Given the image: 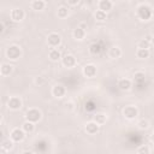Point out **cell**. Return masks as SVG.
<instances>
[{"mask_svg":"<svg viewBox=\"0 0 154 154\" xmlns=\"http://www.w3.org/2000/svg\"><path fill=\"white\" fill-rule=\"evenodd\" d=\"M136 14L137 17L141 19V20H149L152 18V14H153V11H152V7L147 4H142L137 7L136 10Z\"/></svg>","mask_w":154,"mask_h":154,"instance_id":"obj_1","label":"cell"},{"mask_svg":"<svg viewBox=\"0 0 154 154\" xmlns=\"http://www.w3.org/2000/svg\"><path fill=\"white\" fill-rule=\"evenodd\" d=\"M22 57V49L19 46L17 45H12L10 46L7 49H6V58L12 60V61H16L18 60L19 58Z\"/></svg>","mask_w":154,"mask_h":154,"instance_id":"obj_2","label":"cell"},{"mask_svg":"<svg viewBox=\"0 0 154 154\" xmlns=\"http://www.w3.org/2000/svg\"><path fill=\"white\" fill-rule=\"evenodd\" d=\"M25 132L23 131L22 128H14L11 130V134H10V138L12 142L14 143H19V142H23L24 138H25Z\"/></svg>","mask_w":154,"mask_h":154,"instance_id":"obj_3","label":"cell"},{"mask_svg":"<svg viewBox=\"0 0 154 154\" xmlns=\"http://www.w3.org/2000/svg\"><path fill=\"white\" fill-rule=\"evenodd\" d=\"M41 117H42V113L37 108H30L25 113V119L28 122H31V123H37L41 119Z\"/></svg>","mask_w":154,"mask_h":154,"instance_id":"obj_4","label":"cell"},{"mask_svg":"<svg viewBox=\"0 0 154 154\" xmlns=\"http://www.w3.org/2000/svg\"><path fill=\"white\" fill-rule=\"evenodd\" d=\"M123 116L129 119V120H132L135 118H137L138 116V109L136 106H132V105H129V106H125L124 109H123Z\"/></svg>","mask_w":154,"mask_h":154,"instance_id":"obj_5","label":"cell"},{"mask_svg":"<svg viewBox=\"0 0 154 154\" xmlns=\"http://www.w3.org/2000/svg\"><path fill=\"white\" fill-rule=\"evenodd\" d=\"M47 43H48V46L52 47V48L58 47V46L61 43V37H60V35L57 34V32H51V34L47 36Z\"/></svg>","mask_w":154,"mask_h":154,"instance_id":"obj_6","label":"cell"},{"mask_svg":"<svg viewBox=\"0 0 154 154\" xmlns=\"http://www.w3.org/2000/svg\"><path fill=\"white\" fill-rule=\"evenodd\" d=\"M7 107L12 111H18L22 108V100L19 96H11L7 101Z\"/></svg>","mask_w":154,"mask_h":154,"instance_id":"obj_7","label":"cell"},{"mask_svg":"<svg viewBox=\"0 0 154 154\" xmlns=\"http://www.w3.org/2000/svg\"><path fill=\"white\" fill-rule=\"evenodd\" d=\"M97 73V69L94 64H87L84 67H83V75L88 78H93L95 77Z\"/></svg>","mask_w":154,"mask_h":154,"instance_id":"obj_8","label":"cell"},{"mask_svg":"<svg viewBox=\"0 0 154 154\" xmlns=\"http://www.w3.org/2000/svg\"><path fill=\"white\" fill-rule=\"evenodd\" d=\"M24 17H25V12L22 8H13L11 11V19L13 22L19 23V22H22L24 19Z\"/></svg>","mask_w":154,"mask_h":154,"instance_id":"obj_9","label":"cell"},{"mask_svg":"<svg viewBox=\"0 0 154 154\" xmlns=\"http://www.w3.org/2000/svg\"><path fill=\"white\" fill-rule=\"evenodd\" d=\"M66 94V89L63 84H55L53 88H52V95L57 99H61L64 95Z\"/></svg>","mask_w":154,"mask_h":154,"instance_id":"obj_10","label":"cell"},{"mask_svg":"<svg viewBox=\"0 0 154 154\" xmlns=\"http://www.w3.org/2000/svg\"><path fill=\"white\" fill-rule=\"evenodd\" d=\"M99 129H100V125L96 124L94 120L88 122V123L85 124V131H87V134H89V135H95L96 132H99Z\"/></svg>","mask_w":154,"mask_h":154,"instance_id":"obj_11","label":"cell"},{"mask_svg":"<svg viewBox=\"0 0 154 154\" xmlns=\"http://www.w3.org/2000/svg\"><path fill=\"white\" fill-rule=\"evenodd\" d=\"M61 61L65 67H73L76 65V58L72 54H66L64 58H61Z\"/></svg>","mask_w":154,"mask_h":154,"instance_id":"obj_12","label":"cell"},{"mask_svg":"<svg viewBox=\"0 0 154 154\" xmlns=\"http://www.w3.org/2000/svg\"><path fill=\"white\" fill-rule=\"evenodd\" d=\"M131 87H132V82H131L129 78H120V79L118 81V88H119L120 90L126 91V90H129Z\"/></svg>","mask_w":154,"mask_h":154,"instance_id":"obj_13","label":"cell"},{"mask_svg":"<svg viewBox=\"0 0 154 154\" xmlns=\"http://www.w3.org/2000/svg\"><path fill=\"white\" fill-rule=\"evenodd\" d=\"M97 6H99V10H101V11H103V12L107 13V12H109L112 10L113 4H112L111 0H100Z\"/></svg>","mask_w":154,"mask_h":154,"instance_id":"obj_14","label":"cell"},{"mask_svg":"<svg viewBox=\"0 0 154 154\" xmlns=\"http://www.w3.org/2000/svg\"><path fill=\"white\" fill-rule=\"evenodd\" d=\"M72 35H73V38H75V40H77V41H82V40L85 37V30L82 29L81 26H77V28L73 30Z\"/></svg>","mask_w":154,"mask_h":154,"instance_id":"obj_15","label":"cell"},{"mask_svg":"<svg viewBox=\"0 0 154 154\" xmlns=\"http://www.w3.org/2000/svg\"><path fill=\"white\" fill-rule=\"evenodd\" d=\"M46 7V2L43 0H34L31 1V8L34 11H43Z\"/></svg>","mask_w":154,"mask_h":154,"instance_id":"obj_16","label":"cell"},{"mask_svg":"<svg viewBox=\"0 0 154 154\" xmlns=\"http://www.w3.org/2000/svg\"><path fill=\"white\" fill-rule=\"evenodd\" d=\"M22 129H23V131H24L25 134H31V132H34V130H35V123H31V122L25 120V122L22 124Z\"/></svg>","mask_w":154,"mask_h":154,"instance_id":"obj_17","label":"cell"},{"mask_svg":"<svg viewBox=\"0 0 154 154\" xmlns=\"http://www.w3.org/2000/svg\"><path fill=\"white\" fill-rule=\"evenodd\" d=\"M149 55H150V51L149 49L137 48V51H136V57L138 59H147V58H149Z\"/></svg>","mask_w":154,"mask_h":154,"instance_id":"obj_18","label":"cell"},{"mask_svg":"<svg viewBox=\"0 0 154 154\" xmlns=\"http://www.w3.org/2000/svg\"><path fill=\"white\" fill-rule=\"evenodd\" d=\"M49 59L52 60V61H58V60H60L61 59V53H60V51L59 49H57V48H52L51 51H49Z\"/></svg>","mask_w":154,"mask_h":154,"instance_id":"obj_19","label":"cell"},{"mask_svg":"<svg viewBox=\"0 0 154 154\" xmlns=\"http://www.w3.org/2000/svg\"><path fill=\"white\" fill-rule=\"evenodd\" d=\"M13 71V66L11 64H2L1 65V69H0V75L2 76H8L11 75Z\"/></svg>","mask_w":154,"mask_h":154,"instance_id":"obj_20","label":"cell"},{"mask_svg":"<svg viewBox=\"0 0 154 154\" xmlns=\"http://www.w3.org/2000/svg\"><path fill=\"white\" fill-rule=\"evenodd\" d=\"M109 57H111L112 59H118V58H120V57H122V49H120V47H118V46L112 47V48L109 49Z\"/></svg>","mask_w":154,"mask_h":154,"instance_id":"obj_21","label":"cell"},{"mask_svg":"<svg viewBox=\"0 0 154 154\" xmlns=\"http://www.w3.org/2000/svg\"><path fill=\"white\" fill-rule=\"evenodd\" d=\"M96 124H99V125H102V124H105L106 123V120H107V117H106V114H103V113H95L94 114V119H93Z\"/></svg>","mask_w":154,"mask_h":154,"instance_id":"obj_22","label":"cell"},{"mask_svg":"<svg viewBox=\"0 0 154 154\" xmlns=\"http://www.w3.org/2000/svg\"><path fill=\"white\" fill-rule=\"evenodd\" d=\"M57 14H58L59 18L64 19V18H66V17L69 16V8H67L66 6H60V7L58 8V11H57Z\"/></svg>","mask_w":154,"mask_h":154,"instance_id":"obj_23","label":"cell"},{"mask_svg":"<svg viewBox=\"0 0 154 154\" xmlns=\"http://www.w3.org/2000/svg\"><path fill=\"white\" fill-rule=\"evenodd\" d=\"M94 16H95V19L97 22H105L107 19V13L103 12V11H101V10H97Z\"/></svg>","mask_w":154,"mask_h":154,"instance_id":"obj_24","label":"cell"},{"mask_svg":"<svg viewBox=\"0 0 154 154\" xmlns=\"http://www.w3.org/2000/svg\"><path fill=\"white\" fill-rule=\"evenodd\" d=\"M100 52H101V47L97 43H91L89 46V53L91 55H97V54H100Z\"/></svg>","mask_w":154,"mask_h":154,"instance_id":"obj_25","label":"cell"},{"mask_svg":"<svg viewBox=\"0 0 154 154\" xmlns=\"http://www.w3.org/2000/svg\"><path fill=\"white\" fill-rule=\"evenodd\" d=\"M137 48H146V49H150V48H152V43L143 38V40H141V41L137 43Z\"/></svg>","mask_w":154,"mask_h":154,"instance_id":"obj_26","label":"cell"},{"mask_svg":"<svg viewBox=\"0 0 154 154\" xmlns=\"http://www.w3.org/2000/svg\"><path fill=\"white\" fill-rule=\"evenodd\" d=\"M149 122L147 120V119H141L138 123H137V126H138V129H141V130H147L148 128H149Z\"/></svg>","mask_w":154,"mask_h":154,"instance_id":"obj_27","label":"cell"},{"mask_svg":"<svg viewBox=\"0 0 154 154\" xmlns=\"http://www.w3.org/2000/svg\"><path fill=\"white\" fill-rule=\"evenodd\" d=\"M1 147H2L6 152H8V150H11V149L13 148V142H12V141H11V138H10V140L5 141V142L1 144Z\"/></svg>","mask_w":154,"mask_h":154,"instance_id":"obj_28","label":"cell"},{"mask_svg":"<svg viewBox=\"0 0 154 154\" xmlns=\"http://www.w3.org/2000/svg\"><path fill=\"white\" fill-rule=\"evenodd\" d=\"M138 154H149L150 153V148L148 147V146H141V147H138L137 148V150H136Z\"/></svg>","mask_w":154,"mask_h":154,"instance_id":"obj_29","label":"cell"},{"mask_svg":"<svg viewBox=\"0 0 154 154\" xmlns=\"http://www.w3.org/2000/svg\"><path fill=\"white\" fill-rule=\"evenodd\" d=\"M135 81L137 82H143L144 81V73L143 72H135Z\"/></svg>","mask_w":154,"mask_h":154,"instance_id":"obj_30","label":"cell"},{"mask_svg":"<svg viewBox=\"0 0 154 154\" xmlns=\"http://www.w3.org/2000/svg\"><path fill=\"white\" fill-rule=\"evenodd\" d=\"M67 1V4L70 5V6H76L78 2H79V0H66Z\"/></svg>","mask_w":154,"mask_h":154,"instance_id":"obj_31","label":"cell"},{"mask_svg":"<svg viewBox=\"0 0 154 154\" xmlns=\"http://www.w3.org/2000/svg\"><path fill=\"white\" fill-rule=\"evenodd\" d=\"M65 106H66V108H69L70 111H71V109H73V102H72V101L66 102V103H65Z\"/></svg>","mask_w":154,"mask_h":154,"instance_id":"obj_32","label":"cell"},{"mask_svg":"<svg viewBox=\"0 0 154 154\" xmlns=\"http://www.w3.org/2000/svg\"><path fill=\"white\" fill-rule=\"evenodd\" d=\"M43 82H45V79H43L42 77H37V78L35 79V83H36V84H38V85H40V84H42Z\"/></svg>","mask_w":154,"mask_h":154,"instance_id":"obj_33","label":"cell"},{"mask_svg":"<svg viewBox=\"0 0 154 154\" xmlns=\"http://www.w3.org/2000/svg\"><path fill=\"white\" fill-rule=\"evenodd\" d=\"M144 40H147L148 42H150V43H152V41H153V36H152V35L149 34V35H147V36L144 37Z\"/></svg>","mask_w":154,"mask_h":154,"instance_id":"obj_34","label":"cell"},{"mask_svg":"<svg viewBox=\"0 0 154 154\" xmlns=\"http://www.w3.org/2000/svg\"><path fill=\"white\" fill-rule=\"evenodd\" d=\"M4 29H5V28H4V24L0 22V34H2V32H4Z\"/></svg>","mask_w":154,"mask_h":154,"instance_id":"obj_35","label":"cell"},{"mask_svg":"<svg viewBox=\"0 0 154 154\" xmlns=\"http://www.w3.org/2000/svg\"><path fill=\"white\" fill-rule=\"evenodd\" d=\"M79 26H81V28H82V29H84V30H85V29H87V25H85V24H84V23H81V24H79Z\"/></svg>","mask_w":154,"mask_h":154,"instance_id":"obj_36","label":"cell"},{"mask_svg":"<svg viewBox=\"0 0 154 154\" xmlns=\"http://www.w3.org/2000/svg\"><path fill=\"white\" fill-rule=\"evenodd\" d=\"M32 153V150H24L23 152V154H31Z\"/></svg>","mask_w":154,"mask_h":154,"instance_id":"obj_37","label":"cell"},{"mask_svg":"<svg viewBox=\"0 0 154 154\" xmlns=\"http://www.w3.org/2000/svg\"><path fill=\"white\" fill-rule=\"evenodd\" d=\"M1 120H2V114L0 113V123H1Z\"/></svg>","mask_w":154,"mask_h":154,"instance_id":"obj_38","label":"cell"},{"mask_svg":"<svg viewBox=\"0 0 154 154\" xmlns=\"http://www.w3.org/2000/svg\"><path fill=\"white\" fill-rule=\"evenodd\" d=\"M0 69H1V65H0Z\"/></svg>","mask_w":154,"mask_h":154,"instance_id":"obj_39","label":"cell"},{"mask_svg":"<svg viewBox=\"0 0 154 154\" xmlns=\"http://www.w3.org/2000/svg\"><path fill=\"white\" fill-rule=\"evenodd\" d=\"M31 1H34V0H31Z\"/></svg>","mask_w":154,"mask_h":154,"instance_id":"obj_40","label":"cell"}]
</instances>
